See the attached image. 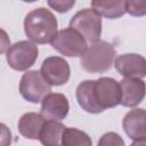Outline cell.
Masks as SVG:
<instances>
[{"label":"cell","mask_w":146,"mask_h":146,"mask_svg":"<svg viewBox=\"0 0 146 146\" xmlns=\"http://www.w3.org/2000/svg\"><path fill=\"white\" fill-rule=\"evenodd\" d=\"M24 32L35 43H49L57 35V19L46 8L30 11L24 19Z\"/></svg>","instance_id":"1"},{"label":"cell","mask_w":146,"mask_h":146,"mask_svg":"<svg viewBox=\"0 0 146 146\" xmlns=\"http://www.w3.org/2000/svg\"><path fill=\"white\" fill-rule=\"evenodd\" d=\"M115 49L113 44L98 40L91 42L86 52L80 58L81 67L89 73H104L108 71L115 59Z\"/></svg>","instance_id":"2"},{"label":"cell","mask_w":146,"mask_h":146,"mask_svg":"<svg viewBox=\"0 0 146 146\" xmlns=\"http://www.w3.org/2000/svg\"><path fill=\"white\" fill-rule=\"evenodd\" d=\"M70 27L78 31L90 43L98 41L102 34V16L91 8L82 9L72 17Z\"/></svg>","instance_id":"3"},{"label":"cell","mask_w":146,"mask_h":146,"mask_svg":"<svg viewBox=\"0 0 146 146\" xmlns=\"http://www.w3.org/2000/svg\"><path fill=\"white\" fill-rule=\"evenodd\" d=\"M39 49L32 40H23L14 43L7 50L6 58L8 65L16 71H26L36 60Z\"/></svg>","instance_id":"4"},{"label":"cell","mask_w":146,"mask_h":146,"mask_svg":"<svg viewBox=\"0 0 146 146\" xmlns=\"http://www.w3.org/2000/svg\"><path fill=\"white\" fill-rule=\"evenodd\" d=\"M50 91L51 84L43 78L41 72L27 71L23 74L19 82V92L27 102L40 103Z\"/></svg>","instance_id":"5"},{"label":"cell","mask_w":146,"mask_h":146,"mask_svg":"<svg viewBox=\"0 0 146 146\" xmlns=\"http://www.w3.org/2000/svg\"><path fill=\"white\" fill-rule=\"evenodd\" d=\"M50 43L55 50L67 57H81L88 48L87 40L72 27L58 31Z\"/></svg>","instance_id":"6"},{"label":"cell","mask_w":146,"mask_h":146,"mask_svg":"<svg viewBox=\"0 0 146 146\" xmlns=\"http://www.w3.org/2000/svg\"><path fill=\"white\" fill-rule=\"evenodd\" d=\"M94 94L97 104L105 111L121 104V87L117 81L112 78H99L94 81Z\"/></svg>","instance_id":"7"},{"label":"cell","mask_w":146,"mask_h":146,"mask_svg":"<svg viewBox=\"0 0 146 146\" xmlns=\"http://www.w3.org/2000/svg\"><path fill=\"white\" fill-rule=\"evenodd\" d=\"M40 72L51 86L65 84L68 81L71 74L68 63L58 56L46 58L41 65Z\"/></svg>","instance_id":"8"},{"label":"cell","mask_w":146,"mask_h":146,"mask_svg":"<svg viewBox=\"0 0 146 146\" xmlns=\"http://www.w3.org/2000/svg\"><path fill=\"white\" fill-rule=\"evenodd\" d=\"M121 105L135 107L140 104L146 95V83L139 78H124L120 81Z\"/></svg>","instance_id":"9"},{"label":"cell","mask_w":146,"mask_h":146,"mask_svg":"<svg viewBox=\"0 0 146 146\" xmlns=\"http://www.w3.org/2000/svg\"><path fill=\"white\" fill-rule=\"evenodd\" d=\"M116 71L124 78L146 76V59L138 54H124L115 59Z\"/></svg>","instance_id":"10"},{"label":"cell","mask_w":146,"mask_h":146,"mask_svg":"<svg viewBox=\"0 0 146 146\" xmlns=\"http://www.w3.org/2000/svg\"><path fill=\"white\" fill-rule=\"evenodd\" d=\"M70 105L66 96L63 94H48L41 104V114L46 120L62 121L68 114Z\"/></svg>","instance_id":"11"},{"label":"cell","mask_w":146,"mask_h":146,"mask_svg":"<svg viewBox=\"0 0 146 146\" xmlns=\"http://www.w3.org/2000/svg\"><path fill=\"white\" fill-rule=\"evenodd\" d=\"M122 125L127 136L132 140L146 138V110H131L124 115Z\"/></svg>","instance_id":"12"},{"label":"cell","mask_w":146,"mask_h":146,"mask_svg":"<svg viewBox=\"0 0 146 146\" xmlns=\"http://www.w3.org/2000/svg\"><path fill=\"white\" fill-rule=\"evenodd\" d=\"M46 122V119L42 114L38 113H25L21 116L18 121V131L19 133L29 139H39L41 129Z\"/></svg>","instance_id":"13"},{"label":"cell","mask_w":146,"mask_h":146,"mask_svg":"<svg viewBox=\"0 0 146 146\" xmlns=\"http://www.w3.org/2000/svg\"><path fill=\"white\" fill-rule=\"evenodd\" d=\"M76 99L79 105L88 113L97 114L103 112V108L97 104L94 94V80H86L76 88Z\"/></svg>","instance_id":"14"},{"label":"cell","mask_w":146,"mask_h":146,"mask_svg":"<svg viewBox=\"0 0 146 146\" xmlns=\"http://www.w3.org/2000/svg\"><path fill=\"white\" fill-rule=\"evenodd\" d=\"M92 9L100 16L115 19L122 17L125 10V0H91Z\"/></svg>","instance_id":"15"},{"label":"cell","mask_w":146,"mask_h":146,"mask_svg":"<svg viewBox=\"0 0 146 146\" xmlns=\"http://www.w3.org/2000/svg\"><path fill=\"white\" fill-rule=\"evenodd\" d=\"M65 125L60 123V121L56 120H46L40 136L39 140L41 144L46 146H57L62 144V137L65 130Z\"/></svg>","instance_id":"16"},{"label":"cell","mask_w":146,"mask_h":146,"mask_svg":"<svg viewBox=\"0 0 146 146\" xmlns=\"http://www.w3.org/2000/svg\"><path fill=\"white\" fill-rule=\"evenodd\" d=\"M62 145L64 146H90L91 139L90 137L75 128H65L63 137H62Z\"/></svg>","instance_id":"17"},{"label":"cell","mask_w":146,"mask_h":146,"mask_svg":"<svg viewBox=\"0 0 146 146\" xmlns=\"http://www.w3.org/2000/svg\"><path fill=\"white\" fill-rule=\"evenodd\" d=\"M125 10L132 16L146 15V0H125Z\"/></svg>","instance_id":"18"},{"label":"cell","mask_w":146,"mask_h":146,"mask_svg":"<svg viewBox=\"0 0 146 146\" xmlns=\"http://www.w3.org/2000/svg\"><path fill=\"white\" fill-rule=\"evenodd\" d=\"M47 2L50 8L58 13H67L75 5V0H47Z\"/></svg>","instance_id":"19"},{"label":"cell","mask_w":146,"mask_h":146,"mask_svg":"<svg viewBox=\"0 0 146 146\" xmlns=\"http://www.w3.org/2000/svg\"><path fill=\"white\" fill-rule=\"evenodd\" d=\"M99 146H108V145H114V146H123L124 141L123 139L115 132H106L103 135V137L98 141Z\"/></svg>","instance_id":"20"},{"label":"cell","mask_w":146,"mask_h":146,"mask_svg":"<svg viewBox=\"0 0 146 146\" xmlns=\"http://www.w3.org/2000/svg\"><path fill=\"white\" fill-rule=\"evenodd\" d=\"M131 145H132V146H135V145H146V138H141V139H138V140H133Z\"/></svg>","instance_id":"21"},{"label":"cell","mask_w":146,"mask_h":146,"mask_svg":"<svg viewBox=\"0 0 146 146\" xmlns=\"http://www.w3.org/2000/svg\"><path fill=\"white\" fill-rule=\"evenodd\" d=\"M24 2H34V1H38V0H22Z\"/></svg>","instance_id":"22"}]
</instances>
